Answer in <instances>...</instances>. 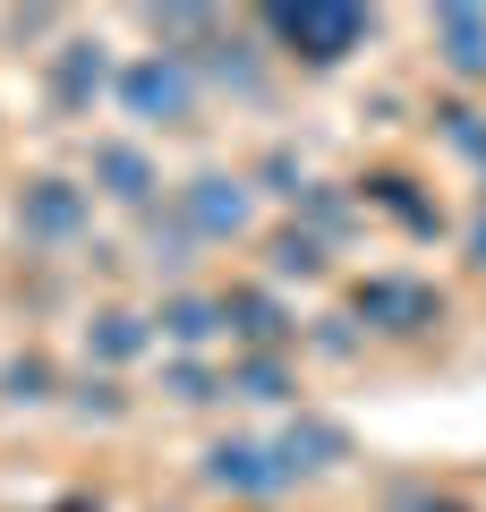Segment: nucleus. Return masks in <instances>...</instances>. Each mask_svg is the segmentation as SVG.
Returning a JSON list of instances; mask_svg holds the SVG:
<instances>
[{"label": "nucleus", "mask_w": 486, "mask_h": 512, "mask_svg": "<svg viewBox=\"0 0 486 512\" xmlns=\"http://www.w3.org/2000/svg\"><path fill=\"white\" fill-rule=\"evenodd\" d=\"M128 94H137L145 111H154V103H162V111H180V103H188V86H180L171 69H137V77H128Z\"/></svg>", "instance_id": "f03ea898"}, {"label": "nucleus", "mask_w": 486, "mask_h": 512, "mask_svg": "<svg viewBox=\"0 0 486 512\" xmlns=\"http://www.w3.org/2000/svg\"><path fill=\"white\" fill-rule=\"evenodd\" d=\"M43 188H52V197H35V205H26V222H35V231H69V222H77V205L60 197V180H43Z\"/></svg>", "instance_id": "7ed1b4c3"}, {"label": "nucleus", "mask_w": 486, "mask_h": 512, "mask_svg": "<svg viewBox=\"0 0 486 512\" xmlns=\"http://www.w3.org/2000/svg\"><path fill=\"white\" fill-rule=\"evenodd\" d=\"M273 26L290 43H307V60H342V43H359V18L350 9H282Z\"/></svg>", "instance_id": "f257e3e1"}]
</instances>
